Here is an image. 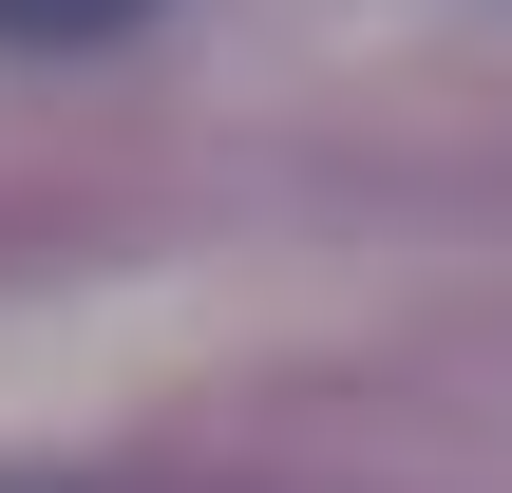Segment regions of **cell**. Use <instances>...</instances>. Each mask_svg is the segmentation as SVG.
Segmentation results:
<instances>
[{
    "label": "cell",
    "mask_w": 512,
    "mask_h": 493,
    "mask_svg": "<svg viewBox=\"0 0 512 493\" xmlns=\"http://www.w3.org/2000/svg\"><path fill=\"white\" fill-rule=\"evenodd\" d=\"M152 0H0V38H133Z\"/></svg>",
    "instance_id": "6da1fadb"
}]
</instances>
